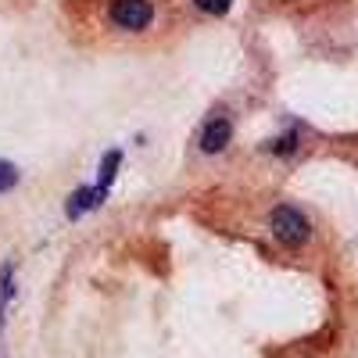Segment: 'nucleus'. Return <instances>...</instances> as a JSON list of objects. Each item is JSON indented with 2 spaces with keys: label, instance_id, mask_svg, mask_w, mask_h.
Instances as JSON below:
<instances>
[{
  "label": "nucleus",
  "instance_id": "f257e3e1",
  "mask_svg": "<svg viewBox=\"0 0 358 358\" xmlns=\"http://www.w3.org/2000/svg\"><path fill=\"white\" fill-rule=\"evenodd\" d=\"M268 229H273V236L283 248H301V244H308V236H312L308 215L301 212V208H294V204L273 208V215H268Z\"/></svg>",
  "mask_w": 358,
  "mask_h": 358
},
{
  "label": "nucleus",
  "instance_id": "f03ea898",
  "mask_svg": "<svg viewBox=\"0 0 358 358\" xmlns=\"http://www.w3.org/2000/svg\"><path fill=\"white\" fill-rule=\"evenodd\" d=\"M111 22L118 29H126V33H140L155 22V4L151 0H115L111 4Z\"/></svg>",
  "mask_w": 358,
  "mask_h": 358
},
{
  "label": "nucleus",
  "instance_id": "7ed1b4c3",
  "mask_svg": "<svg viewBox=\"0 0 358 358\" xmlns=\"http://www.w3.org/2000/svg\"><path fill=\"white\" fill-rule=\"evenodd\" d=\"M229 136H233V122H229L226 115H215V118H208V122H204L197 143H201L204 155H219V151H226Z\"/></svg>",
  "mask_w": 358,
  "mask_h": 358
},
{
  "label": "nucleus",
  "instance_id": "20e7f679",
  "mask_svg": "<svg viewBox=\"0 0 358 358\" xmlns=\"http://www.w3.org/2000/svg\"><path fill=\"white\" fill-rule=\"evenodd\" d=\"M104 197H108V190H101V187H94V190H90V187H79V190L69 197V219H79V215H86L90 208H97Z\"/></svg>",
  "mask_w": 358,
  "mask_h": 358
},
{
  "label": "nucleus",
  "instance_id": "39448f33",
  "mask_svg": "<svg viewBox=\"0 0 358 358\" xmlns=\"http://www.w3.org/2000/svg\"><path fill=\"white\" fill-rule=\"evenodd\" d=\"M118 162H122V155H118V151H111L108 158H104V165H101V190H108L111 187V179H115V169H118Z\"/></svg>",
  "mask_w": 358,
  "mask_h": 358
},
{
  "label": "nucleus",
  "instance_id": "423d86ee",
  "mask_svg": "<svg viewBox=\"0 0 358 358\" xmlns=\"http://www.w3.org/2000/svg\"><path fill=\"white\" fill-rule=\"evenodd\" d=\"M15 183H18V169H15L11 162H0V194L11 190Z\"/></svg>",
  "mask_w": 358,
  "mask_h": 358
},
{
  "label": "nucleus",
  "instance_id": "0eeeda50",
  "mask_svg": "<svg viewBox=\"0 0 358 358\" xmlns=\"http://www.w3.org/2000/svg\"><path fill=\"white\" fill-rule=\"evenodd\" d=\"M194 4H197L204 15H226V11H229V0H194Z\"/></svg>",
  "mask_w": 358,
  "mask_h": 358
}]
</instances>
